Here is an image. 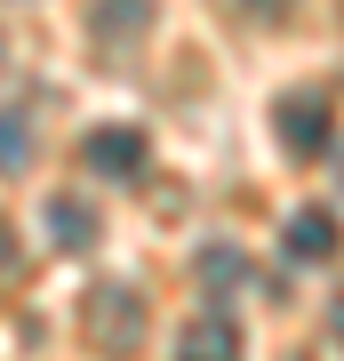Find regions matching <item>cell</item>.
<instances>
[{
    "mask_svg": "<svg viewBox=\"0 0 344 361\" xmlns=\"http://www.w3.org/2000/svg\"><path fill=\"white\" fill-rule=\"evenodd\" d=\"M329 129H336V113H329L320 89H296V97L272 104V137H281L296 161H320V153H329Z\"/></svg>",
    "mask_w": 344,
    "mask_h": 361,
    "instance_id": "6da1fadb",
    "label": "cell"
},
{
    "mask_svg": "<svg viewBox=\"0 0 344 361\" xmlns=\"http://www.w3.org/2000/svg\"><path fill=\"white\" fill-rule=\"evenodd\" d=\"M144 153H153V145H144V129H128V121H104V129L80 137V161H89L96 177H136Z\"/></svg>",
    "mask_w": 344,
    "mask_h": 361,
    "instance_id": "7a4b0ae2",
    "label": "cell"
},
{
    "mask_svg": "<svg viewBox=\"0 0 344 361\" xmlns=\"http://www.w3.org/2000/svg\"><path fill=\"white\" fill-rule=\"evenodd\" d=\"M336 249H344V233H336L329 209H296V217L281 225V257H296V265H329Z\"/></svg>",
    "mask_w": 344,
    "mask_h": 361,
    "instance_id": "3957f363",
    "label": "cell"
},
{
    "mask_svg": "<svg viewBox=\"0 0 344 361\" xmlns=\"http://www.w3.org/2000/svg\"><path fill=\"white\" fill-rule=\"evenodd\" d=\"M177 361H241V329H232L224 313H200V322H184Z\"/></svg>",
    "mask_w": 344,
    "mask_h": 361,
    "instance_id": "277c9868",
    "label": "cell"
},
{
    "mask_svg": "<svg viewBox=\"0 0 344 361\" xmlns=\"http://www.w3.org/2000/svg\"><path fill=\"white\" fill-rule=\"evenodd\" d=\"M49 233H56V249H72V257H89V249H96V209L89 201H72V193H56L49 201Z\"/></svg>",
    "mask_w": 344,
    "mask_h": 361,
    "instance_id": "5b68a950",
    "label": "cell"
},
{
    "mask_svg": "<svg viewBox=\"0 0 344 361\" xmlns=\"http://www.w3.org/2000/svg\"><path fill=\"white\" fill-rule=\"evenodd\" d=\"M25 161H32V121L25 113H0V177H16Z\"/></svg>",
    "mask_w": 344,
    "mask_h": 361,
    "instance_id": "8992f818",
    "label": "cell"
},
{
    "mask_svg": "<svg viewBox=\"0 0 344 361\" xmlns=\"http://www.w3.org/2000/svg\"><path fill=\"white\" fill-rule=\"evenodd\" d=\"M241 273H248V265H241V249H200V281H208V289H232Z\"/></svg>",
    "mask_w": 344,
    "mask_h": 361,
    "instance_id": "52a82bcc",
    "label": "cell"
},
{
    "mask_svg": "<svg viewBox=\"0 0 344 361\" xmlns=\"http://www.w3.org/2000/svg\"><path fill=\"white\" fill-rule=\"evenodd\" d=\"M96 25H104V32H136V25H144V0H104Z\"/></svg>",
    "mask_w": 344,
    "mask_h": 361,
    "instance_id": "ba28073f",
    "label": "cell"
},
{
    "mask_svg": "<svg viewBox=\"0 0 344 361\" xmlns=\"http://www.w3.org/2000/svg\"><path fill=\"white\" fill-rule=\"evenodd\" d=\"M329 337L344 345V289H336V305H329Z\"/></svg>",
    "mask_w": 344,
    "mask_h": 361,
    "instance_id": "9c48e42d",
    "label": "cell"
},
{
    "mask_svg": "<svg viewBox=\"0 0 344 361\" xmlns=\"http://www.w3.org/2000/svg\"><path fill=\"white\" fill-rule=\"evenodd\" d=\"M248 8H281V0H248Z\"/></svg>",
    "mask_w": 344,
    "mask_h": 361,
    "instance_id": "30bf717a",
    "label": "cell"
}]
</instances>
